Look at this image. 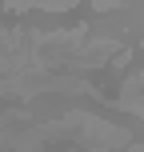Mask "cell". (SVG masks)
Listing matches in <instances>:
<instances>
[{"instance_id": "1", "label": "cell", "mask_w": 144, "mask_h": 152, "mask_svg": "<svg viewBox=\"0 0 144 152\" xmlns=\"http://www.w3.org/2000/svg\"><path fill=\"white\" fill-rule=\"evenodd\" d=\"M76 0H40V8L44 12H64V8H72Z\"/></svg>"}, {"instance_id": "2", "label": "cell", "mask_w": 144, "mask_h": 152, "mask_svg": "<svg viewBox=\"0 0 144 152\" xmlns=\"http://www.w3.org/2000/svg\"><path fill=\"white\" fill-rule=\"evenodd\" d=\"M32 4L40 8V0H4V8H8V12H24V8H32Z\"/></svg>"}, {"instance_id": "3", "label": "cell", "mask_w": 144, "mask_h": 152, "mask_svg": "<svg viewBox=\"0 0 144 152\" xmlns=\"http://www.w3.org/2000/svg\"><path fill=\"white\" fill-rule=\"evenodd\" d=\"M96 4V12H108V8H120V4H128V0H92Z\"/></svg>"}]
</instances>
